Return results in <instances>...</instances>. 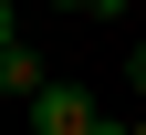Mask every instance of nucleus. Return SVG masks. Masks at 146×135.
Wrapping results in <instances>:
<instances>
[{
    "label": "nucleus",
    "instance_id": "f257e3e1",
    "mask_svg": "<svg viewBox=\"0 0 146 135\" xmlns=\"http://www.w3.org/2000/svg\"><path fill=\"white\" fill-rule=\"evenodd\" d=\"M94 125H104V114H94L84 83H52L42 104H31V135H94Z\"/></svg>",
    "mask_w": 146,
    "mask_h": 135
},
{
    "label": "nucleus",
    "instance_id": "20e7f679",
    "mask_svg": "<svg viewBox=\"0 0 146 135\" xmlns=\"http://www.w3.org/2000/svg\"><path fill=\"white\" fill-rule=\"evenodd\" d=\"M125 73H136V94H146V42H136V63H125Z\"/></svg>",
    "mask_w": 146,
    "mask_h": 135
},
{
    "label": "nucleus",
    "instance_id": "f03ea898",
    "mask_svg": "<svg viewBox=\"0 0 146 135\" xmlns=\"http://www.w3.org/2000/svg\"><path fill=\"white\" fill-rule=\"evenodd\" d=\"M42 94H52L42 52H31V42H11V52H0V104H42Z\"/></svg>",
    "mask_w": 146,
    "mask_h": 135
},
{
    "label": "nucleus",
    "instance_id": "7ed1b4c3",
    "mask_svg": "<svg viewBox=\"0 0 146 135\" xmlns=\"http://www.w3.org/2000/svg\"><path fill=\"white\" fill-rule=\"evenodd\" d=\"M11 42H21V21H11V0H0V52H11Z\"/></svg>",
    "mask_w": 146,
    "mask_h": 135
},
{
    "label": "nucleus",
    "instance_id": "39448f33",
    "mask_svg": "<svg viewBox=\"0 0 146 135\" xmlns=\"http://www.w3.org/2000/svg\"><path fill=\"white\" fill-rule=\"evenodd\" d=\"M136 135H146V125H136Z\"/></svg>",
    "mask_w": 146,
    "mask_h": 135
}]
</instances>
